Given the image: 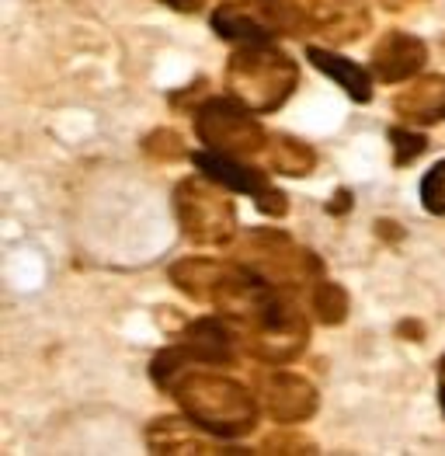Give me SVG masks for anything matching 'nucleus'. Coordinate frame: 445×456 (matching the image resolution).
I'll list each match as a JSON object with an SVG mask.
<instances>
[{
    "label": "nucleus",
    "mask_w": 445,
    "mask_h": 456,
    "mask_svg": "<svg viewBox=\"0 0 445 456\" xmlns=\"http://www.w3.org/2000/svg\"><path fill=\"white\" fill-rule=\"evenodd\" d=\"M171 390L182 401L191 425L213 436H244L255 428L258 408L240 383L209 377V373H185Z\"/></svg>",
    "instance_id": "1"
},
{
    "label": "nucleus",
    "mask_w": 445,
    "mask_h": 456,
    "mask_svg": "<svg viewBox=\"0 0 445 456\" xmlns=\"http://www.w3.org/2000/svg\"><path fill=\"white\" fill-rule=\"evenodd\" d=\"M226 84L240 105L251 112H275L296 87V63L286 53H275L268 42H247L233 53Z\"/></svg>",
    "instance_id": "2"
},
{
    "label": "nucleus",
    "mask_w": 445,
    "mask_h": 456,
    "mask_svg": "<svg viewBox=\"0 0 445 456\" xmlns=\"http://www.w3.org/2000/svg\"><path fill=\"white\" fill-rule=\"evenodd\" d=\"M230 189H216L213 178H188L174 191V209L185 233L195 244H226L237 230L233 202L226 199Z\"/></svg>",
    "instance_id": "3"
},
{
    "label": "nucleus",
    "mask_w": 445,
    "mask_h": 456,
    "mask_svg": "<svg viewBox=\"0 0 445 456\" xmlns=\"http://www.w3.org/2000/svg\"><path fill=\"white\" fill-rule=\"evenodd\" d=\"M195 133L206 143V151L230 153V157H251V153L268 151V133L261 129L255 112L226 98H213L195 112Z\"/></svg>",
    "instance_id": "4"
},
{
    "label": "nucleus",
    "mask_w": 445,
    "mask_h": 456,
    "mask_svg": "<svg viewBox=\"0 0 445 456\" xmlns=\"http://www.w3.org/2000/svg\"><path fill=\"white\" fill-rule=\"evenodd\" d=\"M191 160H195L198 175L213 178L216 185L251 195V199L258 202L261 213H268V216H286V209H289V206H286V195L271 189V182H268L264 171H255V167L240 164V157H230V153H216V151L191 153Z\"/></svg>",
    "instance_id": "5"
},
{
    "label": "nucleus",
    "mask_w": 445,
    "mask_h": 456,
    "mask_svg": "<svg viewBox=\"0 0 445 456\" xmlns=\"http://www.w3.org/2000/svg\"><path fill=\"white\" fill-rule=\"evenodd\" d=\"M425 60H428V49L421 38L408 32H386L372 49V74L383 84H404L410 77H417Z\"/></svg>",
    "instance_id": "6"
},
{
    "label": "nucleus",
    "mask_w": 445,
    "mask_h": 456,
    "mask_svg": "<svg viewBox=\"0 0 445 456\" xmlns=\"http://www.w3.org/2000/svg\"><path fill=\"white\" fill-rule=\"evenodd\" d=\"M261 397H264V408L275 421H303L313 415L317 408V394L313 387L299 377L289 373H271L261 383Z\"/></svg>",
    "instance_id": "7"
},
{
    "label": "nucleus",
    "mask_w": 445,
    "mask_h": 456,
    "mask_svg": "<svg viewBox=\"0 0 445 456\" xmlns=\"http://www.w3.org/2000/svg\"><path fill=\"white\" fill-rule=\"evenodd\" d=\"M397 115L410 126H435L445 118V77H417L397 94Z\"/></svg>",
    "instance_id": "8"
},
{
    "label": "nucleus",
    "mask_w": 445,
    "mask_h": 456,
    "mask_svg": "<svg viewBox=\"0 0 445 456\" xmlns=\"http://www.w3.org/2000/svg\"><path fill=\"white\" fill-rule=\"evenodd\" d=\"M306 60H310L320 74H328L331 80H337V87H341L352 102H359V105H369L372 102V77H369V70H362L359 63L337 56L331 49H320V45H306Z\"/></svg>",
    "instance_id": "9"
},
{
    "label": "nucleus",
    "mask_w": 445,
    "mask_h": 456,
    "mask_svg": "<svg viewBox=\"0 0 445 456\" xmlns=\"http://www.w3.org/2000/svg\"><path fill=\"white\" fill-rule=\"evenodd\" d=\"M268 160H271V167H275L279 175H310V167H313V151H310L306 143H299V140L279 136V140H271V147H268Z\"/></svg>",
    "instance_id": "10"
},
{
    "label": "nucleus",
    "mask_w": 445,
    "mask_h": 456,
    "mask_svg": "<svg viewBox=\"0 0 445 456\" xmlns=\"http://www.w3.org/2000/svg\"><path fill=\"white\" fill-rule=\"evenodd\" d=\"M313 310L324 324H341L348 317V297L334 282H317L313 286Z\"/></svg>",
    "instance_id": "11"
},
{
    "label": "nucleus",
    "mask_w": 445,
    "mask_h": 456,
    "mask_svg": "<svg viewBox=\"0 0 445 456\" xmlns=\"http://www.w3.org/2000/svg\"><path fill=\"white\" fill-rule=\"evenodd\" d=\"M421 206L432 216H445V160H439L425 178H421Z\"/></svg>",
    "instance_id": "12"
},
{
    "label": "nucleus",
    "mask_w": 445,
    "mask_h": 456,
    "mask_svg": "<svg viewBox=\"0 0 445 456\" xmlns=\"http://www.w3.org/2000/svg\"><path fill=\"white\" fill-rule=\"evenodd\" d=\"M390 147H393V160L404 167L414 157H421L428 151V140L421 133H414V129H390Z\"/></svg>",
    "instance_id": "13"
},
{
    "label": "nucleus",
    "mask_w": 445,
    "mask_h": 456,
    "mask_svg": "<svg viewBox=\"0 0 445 456\" xmlns=\"http://www.w3.org/2000/svg\"><path fill=\"white\" fill-rule=\"evenodd\" d=\"M160 4H167L171 11H182V14H191L202 7V0H160Z\"/></svg>",
    "instance_id": "14"
},
{
    "label": "nucleus",
    "mask_w": 445,
    "mask_h": 456,
    "mask_svg": "<svg viewBox=\"0 0 445 456\" xmlns=\"http://www.w3.org/2000/svg\"><path fill=\"white\" fill-rule=\"evenodd\" d=\"M439 404H442L445 411V355L439 359Z\"/></svg>",
    "instance_id": "15"
}]
</instances>
